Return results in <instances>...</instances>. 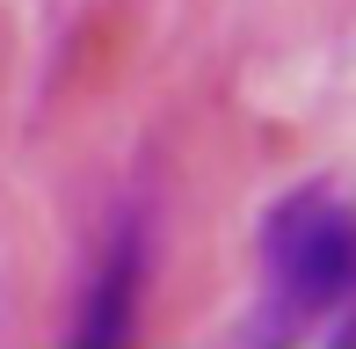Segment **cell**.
Returning <instances> with one entry per match:
<instances>
[{"instance_id": "obj_1", "label": "cell", "mask_w": 356, "mask_h": 349, "mask_svg": "<svg viewBox=\"0 0 356 349\" xmlns=\"http://www.w3.org/2000/svg\"><path fill=\"white\" fill-rule=\"evenodd\" d=\"M262 269H269L277 306L298 320L356 298V204L334 197L327 182L291 189L262 226Z\"/></svg>"}, {"instance_id": "obj_2", "label": "cell", "mask_w": 356, "mask_h": 349, "mask_svg": "<svg viewBox=\"0 0 356 349\" xmlns=\"http://www.w3.org/2000/svg\"><path fill=\"white\" fill-rule=\"evenodd\" d=\"M138 233H124L117 241V255H109L102 269V284H95V298H88V313H80V342H124L131 335V298H138Z\"/></svg>"}]
</instances>
